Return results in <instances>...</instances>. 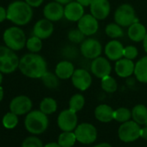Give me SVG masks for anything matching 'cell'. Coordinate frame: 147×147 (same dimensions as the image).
I'll list each match as a JSON object with an SVG mask.
<instances>
[{
  "mask_svg": "<svg viewBox=\"0 0 147 147\" xmlns=\"http://www.w3.org/2000/svg\"><path fill=\"white\" fill-rule=\"evenodd\" d=\"M43 147H61L58 143H49V144H47L46 145H44Z\"/></svg>",
  "mask_w": 147,
  "mask_h": 147,
  "instance_id": "f6af8a7d",
  "label": "cell"
},
{
  "mask_svg": "<svg viewBox=\"0 0 147 147\" xmlns=\"http://www.w3.org/2000/svg\"><path fill=\"white\" fill-rule=\"evenodd\" d=\"M80 51L84 58L94 60L100 56L102 52V46L98 40L94 38H88L85 39L81 43Z\"/></svg>",
  "mask_w": 147,
  "mask_h": 147,
  "instance_id": "ba28073f",
  "label": "cell"
},
{
  "mask_svg": "<svg viewBox=\"0 0 147 147\" xmlns=\"http://www.w3.org/2000/svg\"><path fill=\"white\" fill-rule=\"evenodd\" d=\"M146 32L147 30L145 27L142 24L136 22L129 26L127 30V35L131 41L135 42H143L146 35Z\"/></svg>",
  "mask_w": 147,
  "mask_h": 147,
  "instance_id": "44dd1931",
  "label": "cell"
},
{
  "mask_svg": "<svg viewBox=\"0 0 147 147\" xmlns=\"http://www.w3.org/2000/svg\"><path fill=\"white\" fill-rule=\"evenodd\" d=\"M81 51H79V49L73 44H67L65 45L61 50V57H63L66 61H73L78 58L79 54Z\"/></svg>",
  "mask_w": 147,
  "mask_h": 147,
  "instance_id": "484cf974",
  "label": "cell"
},
{
  "mask_svg": "<svg viewBox=\"0 0 147 147\" xmlns=\"http://www.w3.org/2000/svg\"><path fill=\"white\" fill-rule=\"evenodd\" d=\"M140 137L145 140H147V125L144 128H141L140 131Z\"/></svg>",
  "mask_w": 147,
  "mask_h": 147,
  "instance_id": "7bdbcfd3",
  "label": "cell"
},
{
  "mask_svg": "<svg viewBox=\"0 0 147 147\" xmlns=\"http://www.w3.org/2000/svg\"><path fill=\"white\" fill-rule=\"evenodd\" d=\"M85 36H86L79 29L71 30L67 33V38H68V40L71 42L75 43V44L82 43L85 40Z\"/></svg>",
  "mask_w": 147,
  "mask_h": 147,
  "instance_id": "d590c367",
  "label": "cell"
},
{
  "mask_svg": "<svg viewBox=\"0 0 147 147\" xmlns=\"http://www.w3.org/2000/svg\"><path fill=\"white\" fill-rule=\"evenodd\" d=\"M84 16V7L77 1H72L64 7V17L70 22H78Z\"/></svg>",
  "mask_w": 147,
  "mask_h": 147,
  "instance_id": "9a60e30c",
  "label": "cell"
},
{
  "mask_svg": "<svg viewBox=\"0 0 147 147\" xmlns=\"http://www.w3.org/2000/svg\"><path fill=\"white\" fill-rule=\"evenodd\" d=\"M131 117L138 125H147V107L142 104L135 106L131 111Z\"/></svg>",
  "mask_w": 147,
  "mask_h": 147,
  "instance_id": "d4e9b609",
  "label": "cell"
},
{
  "mask_svg": "<svg viewBox=\"0 0 147 147\" xmlns=\"http://www.w3.org/2000/svg\"><path fill=\"white\" fill-rule=\"evenodd\" d=\"M25 2L31 7H38L42 4L43 0H25Z\"/></svg>",
  "mask_w": 147,
  "mask_h": 147,
  "instance_id": "ab89813d",
  "label": "cell"
},
{
  "mask_svg": "<svg viewBox=\"0 0 147 147\" xmlns=\"http://www.w3.org/2000/svg\"><path fill=\"white\" fill-rule=\"evenodd\" d=\"M124 46L117 40L110 41L105 47V55L111 61H118L123 57Z\"/></svg>",
  "mask_w": 147,
  "mask_h": 147,
  "instance_id": "d6986e66",
  "label": "cell"
},
{
  "mask_svg": "<svg viewBox=\"0 0 147 147\" xmlns=\"http://www.w3.org/2000/svg\"><path fill=\"white\" fill-rule=\"evenodd\" d=\"M134 75L139 82L147 83V55L143 56L135 63Z\"/></svg>",
  "mask_w": 147,
  "mask_h": 147,
  "instance_id": "cb8c5ba5",
  "label": "cell"
},
{
  "mask_svg": "<svg viewBox=\"0 0 147 147\" xmlns=\"http://www.w3.org/2000/svg\"><path fill=\"white\" fill-rule=\"evenodd\" d=\"M4 98V88L0 86V101H1Z\"/></svg>",
  "mask_w": 147,
  "mask_h": 147,
  "instance_id": "c3c4849f",
  "label": "cell"
},
{
  "mask_svg": "<svg viewBox=\"0 0 147 147\" xmlns=\"http://www.w3.org/2000/svg\"><path fill=\"white\" fill-rule=\"evenodd\" d=\"M140 131L141 128L139 125L133 121H126L124 122L119 128V138L120 140L125 143L132 142L137 140L140 137Z\"/></svg>",
  "mask_w": 147,
  "mask_h": 147,
  "instance_id": "8992f818",
  "label": "cell"
},
{
  "mask_svg": "<svg viewBox=\"0 0 147 147\" xmlns=\"http://www.w3.org/2000/svg\"><path fill=\"white\" fill-rule=\"evenodd\" d=\"M143 47H144L145 53L147 54V32H146V35L144 36V39L143 40Z\"/></svg>",
  "mask_w": 147,
  "mask_h": 147,
  "instance_id": "ee69618b",
  "label": "cell"
},
{
  "mask_svg": "<svg viewBox=\"0 0 147 147\" xmlns=\"http://www.w3.org/2000/svg\"><path fill=\"white\" fill-rule=\"evenodd\" d=\"M26 47L27 49L32 52V53H37L39 52L42 48V39L33 36L30 38H29L26 42Z\"/></svg>",
  "mask_w": 147,
  "mask_h": 147,
  "instance_id": "836d02e7",
  "label": "cell"
},
{
  "mask_svg": "<svg viewBox=\"0 0 147 147\" xmlns=\"http://www.w3.org/2000/svg\"><path fill=\"white\" fill-rule=\"evenodd\" d=\"M4 41L12 50H20L26 44V36L23 30L18 27H11L4 33Z\"/></svg>",
  "mask_w": 147,
  "mask_h": 147,
  "instance_id": "277c9868",
  "label": "cell"
},
{
  "mask_svg": "<svg viewBox=\"0 0 147 147\" xmlns=\"http://www.w3.org/2000/svg\"><path fill=\"white\" fill-rule=\"evenodd\" d=\"M76 140L82 144H88L96 140L97 130L89 123H82L75 129Z\"/></svg>",
  "mask_w": 147,
  "mask_h": 147,
  "instance_id": "52a82bcc",
  "label": "cell"
},
{
  "mask_svg": "<svg viewBox=\"0 0 147 147\" xmlns=\"http://www.w3.org/2000/svg\"><path fill=\"white\" fill-rule=\"evenodd\" d=\"M90 69L94 76L102 79L107 76H110L112 71V66L107 58L99 56L92 61Z\"/></svg>",
  "mask_w": 147,
  "mask_h": 147,
  "instance_id": "8fae6325",
  "label": "cell"
},
{
  "mask_svg": "<svg viewBox=\"0 0 147 147\" xmlns=\"http://www.w3.org/2000/svg\"><path fill=\"white\" fill-rule=\"evenodd\" d=\"M76 141V137L75 132L72 131H63L60 134L58 138V144L61 147H72Z\"/></svg>",
  "mask_w": 147,
  "mask_h": 147,
  "instance_id": "4316f807",
  "label": "cell"
},
{
  "mask_svg": "<svg viewBox=\"0 0 147 147\" xmlns=\"http://www.w3.org/2000/svg\"><path fill=\"white\" fill-rule=\"evenodd\" d=\"M85 105V98L82 94H76L73 95L69 100V109L75 111L76 113L81 111Z\"/></svg>",
  "mask_w": 147,
  "mask_h": 147,
  "instance_id": "f546056e",
  "label": "cell"
},
{
  "mask_svg": "<svg viewBox=\"0 0 147 147\" xmlns=\"http://www.w3.org/2000/svg\"><path fill=\"white\" fill-rule=\"evenodd\" d=\"M19 61L20 60L14 52L5 59H0V72L5 74L14 72L18 67Z\"/></svg>",
  "mask_w": 147,
  "mask_h": 147,
  "instance_id": "7402d4cb",
  "label": "cell"
},
{
  "mask_svg": "<svg viewBox=\"0 0 147 147\" xmlns=\"http://www.w3.org/2000/svg\"><path fill=\"white\" fill-rule=\"evenodd\" d=\"M94 147H112V145L108 143H101V144H99Z\"/></svg>",
  "mask_w": 147,
  "mask_h": 147,
  "instance_id": "bcb514c9",
  "label": "cell"
},
{
  "mask_svg": "<svg viewBox=\"0 0 147 147\" xmlns=\"http://www.w3.org/2000/svg\"><path fill=\"white\" fill-rule=\"evenodd\" d=\"M42 83L44 84L45 87L50 89H55L59 87V78L56 75L51 73V72H46L44 75L42 76Z\"/></svg>",
  "mask_w": 147,
  "mask_h": 147,
  "instance_id": "83f0119b",
  "label": "cell"
},
{
  "mask_svg": "<svg viewBox=\"0 0 147 147\" xmlns=\"http://www.w3.org/2000/svg\"><path fill=\"white\" fill-rule=\"evenodd\" d=\"M135 64L131 60L121 58L115 63V72L117 76L121 78H126L134 74Z\"/></svg>",
  "mask_w": 147,
  "mask_h": 147,
  "instance_id": "ac0fdd59",
  "label": "cell"
},
{
  "mask_svg": "<svg viewBox=\"0 0 147 147\" xmlns=\"http://www.w3.org/2000/svg\"><path fill=\"white\" fill-rule=\"evenodd\" d=\"M76 1L80 5H82L83 7H88V6H90L93 0H76Z\"/></svg>",
  "mask_w": 147,
  "mask_h": 147,
  "instance_id": "b9f144b4",
  "label": "cell"
},
{
  "mask_svg": "<svg viewBox=\"0 0 147 147\" xmlns=\"http://www.w3.org/2000/svg\"><path fill=\"white\" fill-rule=\"evenodd\" d=\"M138 55V49L134 46H126L125 48H124V54H123V57L129 59V60H134Z\"/></svg>",
  "mask_w": 147,
  "mask_h": 147,
  "instance_id": "74e56055",
  "label": "cell"
},
{
  "mask_svg": "<svg viewBox=\"0 0 147 147\" xmlns=\"http://www.w3.org/2000/svg\"><path fill=\"white\" fill-rule=\"evenodd\" d=\"M54 31V25L51 21L48 19H41L34 26L33 34L34 36L41 38V39H47L49 38Z\"/></svg>",
  "mask_w": 147,
  "mask_h": 147,
  "instance_id": "e0dca14e",
  "label": "cell"
},
{
  "mask_svg": "<svg viewBox=\"0 0 147 147\" xmlns=\"http://www.w3.org/2000/svg\"><path fill=\"white\" fill-rule=\"evenodd\" d=\"M131 117V112L125 107H120L113 112V119L118 122H126L130 119Z\"/></svg>",
  "mask_w": 147,
  "mask_h": 147,
  "instance_id": "d6a6232c",
  "label": "cell"
},
{
  "mask_svg": "<svg viewBox=\"0 0 147 147\" xmlns=\"http://www.w3.org/2000/svg\"><path fill=\"white\" fill-rule=\"evenodd\" d=\"M72 83L77 89L86 91L92 84V76L86 68H77L71 77Z\"/></svg>",
  "mask_w": 147,
  "mask_h": 147,
  "instance_id": "30bf717a",
  "label": "cell"
},
{
  "mask_svg": "<svg viewBox=\"0 0 147 147\" xmlns=\"http://www.w3.org/2000/svg\"><path fill=\"white\" fill-rule=\"evenodd\" d=\"M57 109V103L53 98H44L40 103V110L45 114H51Z\"/></svg>",
  "mask_w": 147,
  "mask_h": 147,
  "instance_id": "f1b7e54d",
  "label": "cell"
},
{
  "mask_svg": "<svg viewBox=\"0 0 147 147\" xmlns=\"http://www.w3.org/2000/svg\"><path fill=\"white\" fill-rule=\"evenodd\" d=\"M114 21L121 27H129L138 22L134 8L128 4L119 5L114 12Z\"/></svg>",
  "mask_w": 147,
  "mask_h": 147,
  "instance_id": "5b68a950",
  "label": "cell"
},
{
  "mask_svg": "<svg viewBox=\"0 0 147 147\" xmlns=\"http://www.w3.org/2000/svg\"><path fill=\"white\" fill-rule=\"evenodd\" d=\"M101 88L109 94H113L117 91L118 84L116 80L111 76H107L101 79Z\"/></svg>",
  "mask_w": 147,
  "mask_h": 147,
  "instance_id": "1f68e13d",
  "label": "cell"
},
{
  "mask_svg": "<svg viewBox=\"0 0 147 147\" xmlns=\"http://www.w3.org/2000/svg\"><path fill=\"white\" fill-rule=\"evenodd\" d=\"M22 147H43L41 139L36 137H29L22 144Z\"/></svg>",
  "mask_w": 147,
  "mask_h": 147,
  "instance_id": "8d00e7d4",
  "label": "cell"
},
{
  "mask_svg": "<svg viewBox=\"0 0 147 147\" xmlns=\"http://www.w3.org/2000/svg\"><path fill=\"white\" fill-rule=\"evenodd\" d=\"M105 31H106V34L107 36H109L111 38H114V39L120 38L124 36V31H123L121 26L116 23L107 24L106 26Z\"/></svg>",
  "mask_w": 147,
  "mask_h": 147,
  "instance_id": "4dcf8cb0",
  "label": "cell"
},
{
  "mask_svg": "<svg viewBox=\"0 0 147 147\" xmlns=\"http://www.w3.org/2000/svg\"><path fill=\"white\" fill-rule=\"evenodd\" d=\"M75 70V67L71 61L63 60L56 65L55 72L59 79L67 80L72 77Z\"/></svg>",
  "mask_w": 147,
  "mask_h": 147,
  "instance_id": "ffe728a7",
  "label": "cell"
},
{
  "mask_svg": "<svg viewBox=\"0 0 147 147\" xmlns=\"http://www.w3.org/2000/svg\"><path fill=\"white\" fill-rule=\"evenodd\" d=\"M5 18H7V11L4 7L0 6V23H2Z\"/></svg>",
  "mask_w": 147,
  "mask_h": 147,
  "instance_id": "60d3db41",
  "label": "cell"
},
{
  "mask_svg": "<svg viewBox=\"0 0 147 147\" xmlns=\"http://www.w3.org/2000/svg\"><path fill=\"white\" fill-rule=\"evenodd\" d=\"M98 21L92 14H86L78 21V29L85 36L94 35L99 30Z\"/></svg>",
  "mask_w": 147,
  "mask_h": 147,
  "instance_id": "7c38bea8",
  "label": "cell"
},
{
  "mask_svg": "<svg viewBox=\"0 0 147 147\" xmlns=\"http://www.w3.org/2000/svg\"><path fill=\"white\" fill-rule=\"evenodd\" d=\"M43 15L49 21L57 22L64 17V8L61 4L56 1L50 2L44 7Z\"/></svg>",
  "mask_w": 147,
  "mask_h": 147,
  "instance_id": "2e32d148",
  "label": "cell"
},
{
  "mask_svg": "<svg viewBox=\"0 0 147 147\" xmlns=\"http://www.w3.org/2000/svg\"><path fill=\"white\" fill-rule=\"evenodd\" d=\"M32 108V101L31 100L25 96L20 95L15 97L11 104H10V110L11 112L16 113L17 115H23L29 113Z\"/></svg>",
  "mask_w": 147,
  "mask_h": 147,
  "instance_id": "5bb4252c",
  "label": "cell"
},
{
  "mask_svg": "<svg viewBox=\"0 0 147 147\" xmlns=\"http://www.w3.org/2000/svg\"><path fill=\"white\" fill-rule=\"evenodd\" d=\"M13 53L12 49L9 47H4L0 46V59H5L8 56H10Z\"/></svg>",
  "mask_w": 147,
  "mask_h": 147,
  "instance_id": "f35d334b",
  "label": "cell"
},
{
  "mask_svg": "<svg viewBox=\"0 0 147 147\" xmlns=\"http://www.w3.org/2000/svg\"><path fill=\"white\" fill-rule=\"evenodd\" d=\"M20 71L27 77L38 79L47 72V63L42 56L36 54H27L22 57L18 66Z\"/></svg>",
  "mask_w": 147,
  "mask_h": 147,
  "instance_id": "6da1fadb",
  "label": "cell"
},
{
  "mask_svg": "<svg viewBox=\"0 0 147 147\" xmlns=\"http://www.w3.org/2000/svg\"><path fill=\"white\" fill-rule=\"evenodd\" d=\"M3 125L7 129H13L18 124V115L12 112L7 113L3 118Z\"/></svg>",
  "mask_w": 147,
  "mask_h": 147,
  "instance_id": "e575fe53",
  "label": "cell"
},
{
  "mask_svg": "<svg viewBox=\"0 0 147 147\" xmlns=\"http://www.w3.org/2000/svg\"><path fill=\"white\" fill-rule=\"evenodd\" d=\"M55 1H56V2H58V3H60L61 5H67V4L72 2L73 0H55Z\"/></svg>",
  "mask_w": 147,
  "mask_h": 147,
  "instance_id": "7dc6e473",
  "label": "cell"
},
{
  "mask_svg": "<svg viewBox=\"0 0 147 147\" xmlns=\"http://www.w3.org/2000/svg\"><path fill=\"white\" fill-rule=\"evenodd\" d=\"M113 112L114 110L110 106L102 104L95 108L94 116L99 121L107 123L113 119Z\"/></svg>",
  "mask_w": 147,
  "mask_h": 147,
  "instance_id": "603a6c76",
  "label": "cell"
},
{
  "mask_svg": "<svg viewBox=\"0 0 147 147\" xmlns=\"http://www.w3.org/2000/svg\"><path fill=\"white\" fill-rule=\"evenodd\" d=\"M32 17V8L26 2L15 1L7 8V19L17 25H25L29 24Z\"/></svg>",
  "mask_w": 147,
  "mask_h": 147,
  "instance_id": "7a4b0ae2",
  "label": "cell"
},
{
  "mask_svg": "<svg viewBox=\"0 0 147 147\" xmlns=\"http://www.w3.org/2000/svg\"><path fill=\"white\" fill-rule=\"evenodd\" d=\"M24 125L27 131L32 134H41L46 131L49 125L47 114L40 111H32L28 113L24 120Z\"/></svg>",
  "mask_w": 147,
  "mask_h": 147,
  "instance_id": "3957f363",
  "label": "cell"
},
{
  "mask_svg": "<svg viewBox=\"0 0 147 147\" xmlns=\"http://www.w3.org/2000/svg\"><path fill=\"white\" fill-rule=\"evenodd\" d=\"M2 81H3V76H2V74L0 72V84L2 83Z\"/></svg>",
  "mask_w": 147,
  "mask_h": 147,
  "instance_id": "681fc988",
  "label": "cell"
},
{
  "mask_svg": "<svg viewBox=\"0 0 147 147\" xmlns=\"http://www.w3.org/2000/svg\"><path fill=\"white\" fill-rule=\"evenodd\" d=\"M89 7L91 14L98 20L106 19L111 11V5L108 0H93Z\"/></svg>",
  "mask_w": 147,
  "mask_h": 147,
  "instance_id": "4fadbf2b",
  "label": "cell"
},
{
  "mask_svg": "<svg viewBox=\"0 0 147 147\" xmlns=\"http://www.w3.org/2000/svg\"><path fill=\"white\" fill-rule=\"evenodd\" d=\"M78 118L76 113L71 109L63 110L58 116L57 123L59 128L63 131H72L77 126Z\"/></svg>",
  "mask_w": 147,
  "mask_h": 147,
  "instance_id": "9c48e42d",
  "label": "cell"
}]
</instances>
